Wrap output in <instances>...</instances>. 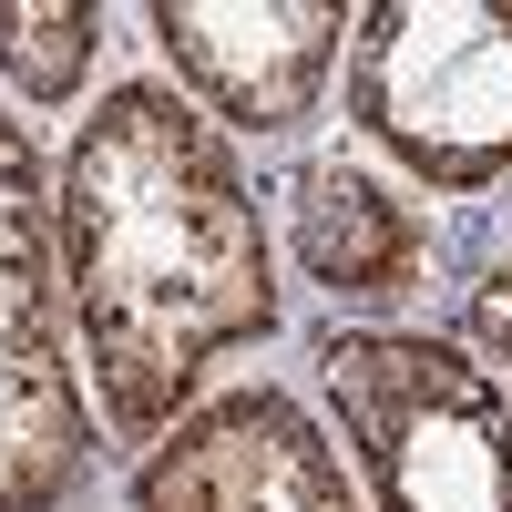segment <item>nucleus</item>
<instances>
[{"instance_id":"f257e3e1","label":"nucleus","mask_w":512,"mask_h":512,"mask_svg":"<svg viewBox=\"0 0 512 512\" xmlns=\"http://www.w3.org/2000/svg\"><path fill=\"white\" fill-rule=\"evenodd\" d=\"M52 226L103 451L144 461L185 410H205V379L226 359L287 328L277 236L246 185V154L164 72L113 82L82 113L52 175Z\"/></svg>"},{"instance_id":"f03ea898","label":"nucleus","mask_w":512,"mask_h":512,"mask_svg":"<svg viewBox=\"0 0 512 512\" xmlns=\"http://www.w3.org/2000/svg\"><path fill=\"white\" fill-rule=\"evenodd\" d=\"M318 379L359 512H512V400L461 338L328 318Z\"/></svg>"},{"instance_id":"7ed1b4c3","label":"nucleus","mask_w":512,"mask_h":512,"mask_svg":"<svg viewBox=\"0 0 512 512\" xmlns=\"http://www.w3.org/2000/svg\"><path fill=\"white\" fill-rule=\"evenodd\" d=\"M349 134L420 195H492L512 175V11L369 0L349 21Z\"/></svg>"},{"instance_id":"20e7f679","label":"nucleus","mask_w":512,"mask_h":512,"mask_svg":"<svg viewBox=\"0 0 512 512\" xmlns=\"http://www.w3.org/2000/svg\"><path fill=\"white\" fill-rule=\"evenodd\" d=\"M103 461L93 400L72 359L62 308V226H52V164L31 123L0 113V512H62Z\"/></svg>"},{"instance_id":"39448f33","label":"nucleus","mask_w":512,"mask_h":512,"mask_svg":"<svg viewBox=\"0 0 512 512\" xmlns=\"http://www.w3.org/2000/svg\"><path fill=\"white\" fill-rule=\"evenodd\" d=\"M338 0H154L144 31L164 52V82L236 144H277L318 113L338 52H349Z\"/></svg>"},{"instance_id":"423d86ee","label":"nucleus","mask_w":512,"mask_h":512,"mask_svg":"<svg viewBox=\"0 0 512 512\" xmlns=\"http://www.w3.org/2000/svg\"><path fill=\"white\" fill-rule=\"evenodd\" d=\"M134 512H359V482L328 420H308L277 379H246L134 461Z\"/></svg>"},{"instance_id":"0eeeda50","label":"nucleus","mask_w":512,"mask_h":512,"mask_svg":"<svg viewBox=\"0 0 512 512\" xmlns=\"http://www.w3.org/2000/svg\"><path fill=\"white\" fill-rule=\"evenodd\" d=\"M277 205H287V256L297 277H308L328 308H359V328H390V308H410L420 287H431V216L390 185L369 175L349 144H318L297 154L277 175Z\"/></svg>"},{"instance_id":"6e6552de","label":"nucleus","mask_w":512,"mask_h":512,"mask_svg":"<svg viewBox=\"0 0 512 512\" xmlns=\"http://www.w3.org/2000/svg\"><path fill=\"white\" fill-rule=\"evenodd\" d=\"M113 41V21L93 0H0V82L21 103H72L93 82V52Z\"/></svg>"},{"instance_id":"1a4fd4ad","label":"nucleus","mask_w":512,"mask_h":512,"mask_svg":"<svg viewBox=\"0 0 512 512\" xmlns=\"http://www.w3.org/2000/svg\"><path fill=\"white\" fill-rule=\"evenodd\" d=\"M461 349H472L492 379H512V236L482 256L472 297H461Z\"/></svg>"}]
</instances>
